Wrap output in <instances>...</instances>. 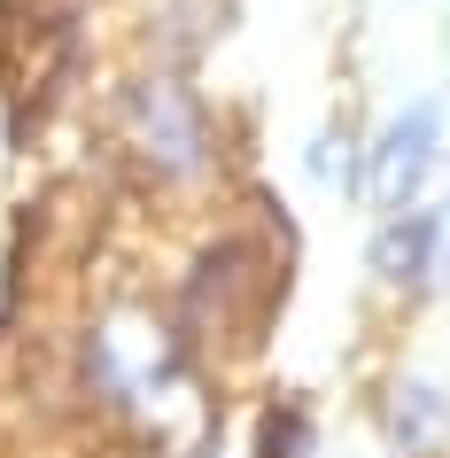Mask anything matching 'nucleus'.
<instances>
[{
	"label": "nucleus",
	"mask_w": 450,
	"mask_h": 458,
	"mask_svg": "<svg viewBox=\"0 0 450 458\" xmlns=\"http://www.w3.org/2000/svg\"><path fill=\"white\" fill-rule=\"evenodd\" d=\"M94 373H101V388H109L132 420H148V428H156V411L187 388V373H179V342H171L148 311H117L109 327H101Z\"/></svg>",
	"instance_id": "nucleus-1"
},
{
	"label": "nucleus",
	"mask_w": 450,
	"mask_h": 458,
	"mask_svg": "<svg viewBox=\"0 0 450 458\" xmlns=\"http://www.w3.org/2000/svg\"><path fill=\"white\" fill-rule=\"evenodd\" d=\"M124 148L148 171H164V179L202 164V109H194V94L179 78H140L132 86V101H124Z\"/></svg>",
	"instance_id": "nucleus-2"
},
{
	"label": "nucleus",
	"mask_w": 450,
	"mask_h": 458,
	"mask_svg": "<svg viewBox=\"0 0 450 458\" xmlns=\"http://www.w3.org/2000/svg\"><path fill=\"white\" fill-rule=\"evenodd\" d=\"M435 156H443V109H435V101H412V109L373 140L365 171H357V194H365L373 210H403V202L435 179Z\"/></svg>",
	"instance_id": "nucleus-3"
},
{
	"label": "nucleus",
	"mask_w": 450,
	"mask_h": 458,
	"mask_svg": "<svg viewBox=\"0 0 450 458\" xmlns=\"http://www.w3.org/2000/svg\"><path fill=\"white\" fill-rule=\"evenodd\" d=\"M435 225L443 217H403V225H388L373 242V272L380 280H427V265H435Z\"/></svg>",
	"instance_id": "nucleus-4"
},
{
	"label": "nucleus",
	"mask_w": 450,
	"mask_h": 458,
	"mask_svg": "<svg viewBox=\"0 0 450 458\" xmlns=\"http://www.w3.org/2000/svg\"><path fill=\"white\" fill-rule=\"evenodd\" d=\"M388 420H396V443L403 451H427V443H443V396L427 381H396V396H388Z\"/></svg>",
	"instance_id": "nucleus-5"
}]
</instances>
